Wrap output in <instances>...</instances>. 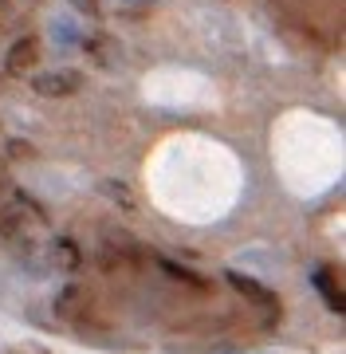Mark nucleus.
<instances>
[{"mask_svg": "<svg viewBox=\"0 0 346 354\" xmlns=\"http://www.w3.org/2000/svg\"><path fill=\"white\" fill-rule=\"evenodd\" d=\"M224 279H229L256 311H264L268 319H280V295H276V291H268L264 283H256L252 276H240V272H224Z\"/></svg>", "mask_w": 346, "mask_h": 354, "instance_id": "nucleus-2", "label": "nucleus"}, {"mask_svg": "<svg viewBox=\"0 0 346 354\" xmlns=\"http://www.w3.org/2000/svg\"><path fill=\"white\" fill-rule=\"evenodd\" d=\"M118 4H126V8H142V4H154V0H118Z\"/></svg>", "mask_w": 346, "mask_h": 354, "instance_id": "nucleus-12", "label": "nucleus"}, {"mask_svg": "<svg viewBox=\"0 0 346 354\" xmlns=\"http://www.w3.org/2000/svg\"><path fill=\"white\" fill-rule=\"evenodd\" d=\"M79 299H83V288H79V283H67V288L55 295V315H75Z\"/></svg>", "mask_w": 346, "mask_h": 354, "instance_id": "nucleus-7", "label": "nucleus"}, {"mask_svg": "<svg viewBox=\"0 0 346 354\" xmlns=\"http://www.w3.org/2000/svg\"><path fill=\"white\" fill-rule=\"evenodd\" d=\"M75 12H87V16H99V0H71Z\"/></svg>", "mask_w": 346, "mask_h": 354, "instance_id": "nucleus-11", "label": "nucleus"}, {"mask_svg": "<svg viewBox=\"0 0 346 354\" xmlns=\"http://www.w3.org/2000/svg\"><path fill=\"white\" fill-rule=\"evenodd\" d=\"M52 39L59 44V48H75L79 39H83V32H79L75 20H67V16H55V20H52Z\"/></svg>", "mask_w": 346, "mask_h": 354, "instance_id": "nucleus-5", "label": "nucleus"}, {"mask_svg": "<svg viewBox=\"0 0 346 354\" xmlns=\"http://www.w3.org/2000/svg\"><path fill=\"white\" fill-rule=\"evenodd\" d=\"M52 256H55V264L64 268V272H75V268L83 264V252H79V248L67 241V236H59V241L52 244Z\"/></svg>", "mask_w": 346, "mask_h": 354, "instance_id": "nucleus-6", "label": "nucleus"}, {"mask_svg": "<svg viewBox=\"0 0 346 354\" xmlns=\"http://www.w3.org/2000/svg\"><path fill=\"white\" fill-rule=\"evenodd\" d=\"M311 283L319 288V295H323V299H327V307H331V311H338V315H343V288L334 283L331 268H315V272H311Z\"/></svg>", "mask_w": 346, "mask_h": 354, "instance_id": "nucleus-4", "label": "nucleus"}, {"mask_svg": "<svg viewBox=\"0 0 346 354\" xmlns=\"http://www.w3.org/2000/svg\"><path fill=\"white\" fill-rule=\"evenodd\" d=\"M32 91L44 95V99H71L83 91V75L71 71V67H55V71H39L32 79Z\"/></svg>", "mask_w": 346, "mask_h": 354, "instance_id": "nucleus-1", "label": "nucleus"}, {"mask_svg": "<svg viewBox=\"0 0 346 354\" xmlns=\"http://www.w3.org/2000/svg\"><path fill=\"white\" fill-rule=\"evenodd\" d=\"M224 354H244V351H224Z\"/></svg>", "mask_w": 346, "mask_h": 354, "instance_id": "nucleus-13", "label": "nucleus"}, {"mask_svg": "<svg viewBox=\"0 0 346 354\" xmlns=\"http://www.w3.org/2000/svg\"><path fill=\"white\" fill-rule=\"evenodd\" d=\"M157 264L166 268V272H169L173 279H181V283H189V288H205V279H201V276H193L189 268H177V264H169V260H157Z\"/></svg>", "mask_w": 346, "mask_h": 354, "instance_id": "nucleus-10", "label": "nucleus"}, {"mask_svg": "<svg viewBox=\"0 0 346 354\" xmlns=\"http://www.w3.org/2000/svg\"><path fill=\"white\" fill-rule=\"evenodd\" d=\"M103 193L115 205H122V209H134V197H130V189L122 185V181H103Z\"/></svg>", "mask_w": 346, "mask_h": 354, "instance_id": "nucleus-9", "label": "nucleus"}, {"mask_svg": "<svg viewBox=\"0 0 346 354\" xmlns=\"http://www.w3.org/2000/svg\"><path fill=\"white\" fill-rule=\"evenodd\" d=\"M36 59H39L36 36H20L12 48H8V55H4V71H8V75H24V71L36 67Z\"/></svg>", "mask_w": 346, "mask_h": 354, "instance_id": "nucleus-3", "label": "nucleus"}, {"mask_svg": "<svg viewBox=\"0 0 346 354\" xmlns=\"http://www.w3.org/2000/svg\"><path fill=\"white\" fill-rule=\"evenodd\" d=\"M83 48L95 55V64H99V67H110V64H115V59H110V44H106V36H90Z\"/></svg>", "mask_w": 346, "mask_h": 354, "instance_id": "nucleus-8", "label": "nucleus"}]
</instances>
